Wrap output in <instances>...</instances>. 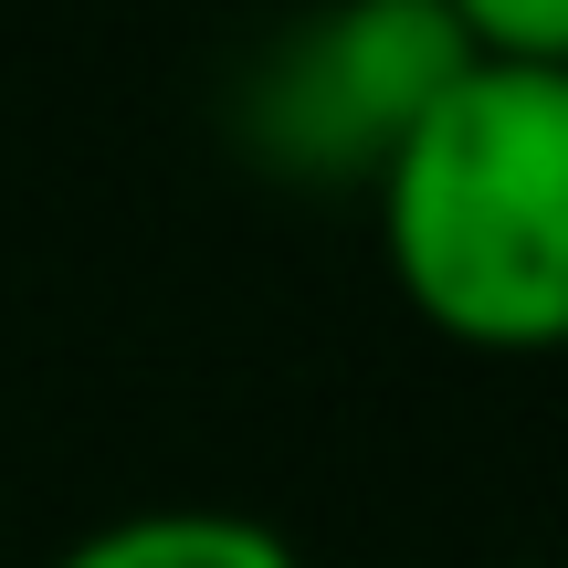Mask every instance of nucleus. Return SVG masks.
Wrapping results in <instances>:
<instances>
[{
  "label": "nucleus",
  "instance_id": "3",
  "mask_svg": "<svg viewBox=\"0 0 568 568\" xmlns=\"http://www.w3.org/2000/svg\"><path fill=\"white\" fill-rule=\"evenodd\" d=\"M53 568H305V558L243 506H138L116 527L74 537Z\"/></svg>",
  "mask_w": 568,
  "mask_h": 568
},
{
  "label": "nucleus",
  "instance_id": "2",
  "mask_svg": "<svg viewBox=\"0 0 568 568\" xmlns=\"http://www.w3.org/2000/svg\"><path fill=\"white\" fill-rule=\"evenodd\" d=\"M464 63L474 53L453 0H347L264 53V74L243 84V138L295 190H379V169L453 95Z\"/></svg>",
  "mask_w": 568,
  "mask_h": 568
},
{
  "label": "nucleus",
  "instance_id": "4",
  "mask_svg": "<svg viewBox=\"0 0 568 568\" xmlns=\"http://www.w3.org/2000/svg\"><path fill=\"white\" fill-rule=\"evenodd\" d=\"M474 63H516V74H568V0H453Z\"/></svg>",
  "mask_w": 568,
  "mask_h": 568
},
{
  "label": "nucleus",
  "instance_id": "1",
  "mask_svg": "<svg viewBox=\"0 0 568 568\" xmlns=\"http://www.w3.org/2000/svg\"><path fill=\"white\" fill-rule=\"evenodd\" d=\"M368 201L400 295L453 347H568V74L464 63Z\"/></svg>",
  "mask_w": 568,
  "mask_h": 568
}]
</instances>
